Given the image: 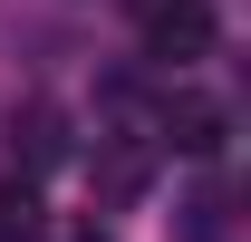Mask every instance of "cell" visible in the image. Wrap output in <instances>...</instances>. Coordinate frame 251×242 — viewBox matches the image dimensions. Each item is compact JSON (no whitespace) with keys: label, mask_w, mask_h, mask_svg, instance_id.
<instances>
[{"label":"cell","mask_w":251,"mask_h":242,"mask_svg":"<svg viewBox=\"0 0 251 242\" xmlns=\"http://www.w3.org/2000/svg\"><path fill=\"white\" fill-rule=\"evenodd\" d=\"M145 49L164 68H184L213 49V0H145Z\"/></svg>","instance_id":"obj_1"},{"label":"cell","mask_w":251,"mask_h":242,"mask_svg":"<svg viewBox=\"0 0 251 242\" xmlns=\"http://www.w3.org/2000/svg\"><path fill=\"white\" fill-rule=\"evenodd\" d=\"M155 136L174 155H193V165H213V155H222V107H213V97H174V107L155 117Z\"/></svg>","instance_id":"obj_2"},{"label":"cell","mask_w":251,"mask_h":242,"mask_svg":"<svg viewBox=\"0 0 251 242\" xmlns=\"http://www.w3.org/2000/svg\"><path fill=\"white\" fill-rule=\"evenodd\" d=\"M222 233H232V194H222V184L203 175V184L184 194V204H174V242H222Z\"/></svg>","instance_id":"obj_3"},{"label":"cell","mask_w":251,"mask_h":242,"mask_svg":"<svg viewBox=\"0 0 251 242\" xmlns=\"http://www.w3.org/2000/svg\"><path fill=\"white\" fill-rule=\"evenodd\" d=\"M10 136H20V155H29V165H58V155H68L58 107H20V117H10Z\"/></svg>","instance_id":"obj_4"},{"label":"cell","mask_w":251,"mask_h":242,"mask_svg":"<svg viewBox=\"0 0 251 242\" xmlns=\"http://www.w3.org/2000/svg\"><path fill=\"white\" fill-rule=\"evenodd\" d=\"M145 175H155V165H145V146H106L97 194H106V204H135V194H145Z\"/></svg>","instance_id":"obj_5"},{"label":"cell","mask_w":251,"mask_h":242,"mask_svg":"<svg viewBox=\"0 0 251 242\" xmlns=\"http://www.w3.org/2000/svg\"><path fill=\"white\" fill-rule=\"evenodd\" d=\"M39 233V194H29V175H0V242H29Z\"/></svg>","instance_id":"obj_6"},{"label":"cell","mask_w":251,"mask_h":242,"mask_svg":"<svg viewBox=\"0 0 251 242\" xmlns=\"http://www.w3.org/2000/svg\"><path fill=\"white\" fill-rule=\"evenodd\" d=\"M68 242H106V233H97V223H87V233H68Z\"/></svg>","instance_id":"obj_7"}]
</instances>
